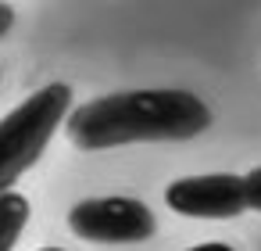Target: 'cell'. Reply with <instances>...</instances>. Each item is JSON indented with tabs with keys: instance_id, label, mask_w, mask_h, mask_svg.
<instances>
[{
	"instance_id": "1",
	"label": "cell",
	"mask_w": 261,
	"mask_h": 251,
	"mask_svg": "<svg viewBox=\"0 0 261 251\" xmlns=\"http://www.w3.org/2000/svg\"><path fill=\"white\" fill-rule=\"evenodd\" d=\"M211 126L207 104L190 90H125L97 97L65 119V133L79 151H108L122 144L193 140Z\"/></svg>"
},
{
	"instance_id": "8",
	"label": "cell",
	"mask_w": 261,
	"mask_h": 251,
	"mask_svg": "<svg viewBox=\"0 0 261 251\" xmlns=\"http://www.w3.org/2000/svg\"><path fill=\"white\" fill-rule=\"evenodd\" d=\"M40 251H65V247H40Z\"/></svg>"
},
{
	"instance_id": "3",
	"label": "cell",
	"mask_w": 261,
	"mask_h": 251,
	"mask_svg": "<svg viewBox=\"0 0 261 251\" xmlns=\"http://www.w3.org/2000/svg\"><path fill=\"white\" fill-rule=\"evenodd\" d=\"M68 226L93 244H140L154 237L158 219L136 197H86L68 212Z\"/></svg>"
},
{
	"instance_id": "2",
	"label": "cell",
	"mask_w": 261,
	"mask_h": 251,
	"mask_svg": "<svg viewBox=\"0 0 261 251\" xmlns=\"http://www.w3.org/2000/svg\"><path fill=\"white\" fill-rule=\"evenodd\" d=\"M68 108L72 90L65 83H50L0 119V194H11L22 172H29L40 162L58 126L68 119Z\"/></svg>"
},
{
	"instance_id": "4",
	"label": "cell",
	"mask_w": 261,
	"mask_h": 251,
	"mask_svg": "<svg viewBox=\"0 0 261 251\" xmlns=\"http://www.w3.org/2000/svg\"><path fill=\"white\" fill-rule=\"evenodd\" d=\"M165 204L190 219H236L247 212L243 176L211 172V176H182L165 187Z\"/></svg>"
},
{
	"instance_id": "6",
	"label": "cell",
	"mask_w": 261,
	"mask_h": 251,
	"mask_svg": "<svg viewBox=\"0 0 261 251\" xmlns=\"http://www.w3.org/2000/svg\"><path fill=\"white\" fill-rule=\"evenodd\" d=\"M243 190H247V208L261 212V165L243 176Z\"/></svg>"
},
{
	"instance_id": "5",
	"label": "cell",
	"mask_w": 261,
	"mask_h": 251,
	"mask_svg": "<svg viewBox=\"0 0 261 251\" xmlns=\"http://www.w3.org/2000/svg\"><path fill=\"white\" fill-rule=\"evenodd\" d=\"M29 222V201L22 194H0V251H11Z\"/></svg>"
},
{
	"instance_id": "7",
	"label": "cell",
	"mask_w": 261,
	"mask_h": 251,
	"mask_svg": "<svg viewBox=\"0 0 261 251\" xmlns=\"http://www.w3.org/2000/svg\"><path fill=\"white\" fill-rule=\"evenodd\" d=\"M186 251H232L229 244H197V247H186Z\"/></svg>"
}]
</instances>
